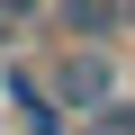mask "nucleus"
Here are the masks:
<instances>
[{
    "label": "nucleus",
    "mask_w": 135,
    "mask_h": 135,
    "mask_svg": "<svg viewBox=\"0 0 135 135\" xmlns=\"http://www.w3.org/2000/svg\"><path fill=\"white\" fill-rule=\"evenodd\" d=\"M90 117H99L90 135H135V99H108V108H90Z\"/></svg>",
    "instance_id": "4"
},
{
    "label": "nucleus",
    "mask_w": 135,
    "mask_h": 135,
    "mask_svg": "<svg viewBox=\"0 0 135 135\" xmlns=\"http://www.w3.org/2000/svg\"><path fill=\"white\" fill-rule=\"evenodd\" d=\"M45 18V0H0V36H9V27H36Z\"/></svg>",
    "instance_id": "5"
},
{
    "label": "nucleus",
    "mask_w": 135,
    "mask_h": 135,
    "mask_svg": "<svg viewBox=\"0 0 135 135\" xmlns=\"http://www.w3.org/2000/svg\"><path fill=\"white\" fill-rule=\"evenodd\" d=\"M54 99H63V117H90V108H108L117 99V54H99V45H72L54 63V81H45Z\"/></svg>",
    "instance_id": "1"
},
{
    "label": "nucleus",
    "mask_w": 135,
    "mask_h": 135,
    "mask_svg": "<svg viewBox=\"0 0 135 135\" xmlns=\"http://www.w3.org/2000/svg\"><path fill=\"white\" fill-rule=\"evenodd\" d=\"M45 18H54L63 36H81V45H108V36L126 27V9H117V0H45Z\"/></svg>",
    "instance_id": "3"
},
{
    "label": "nucleus",
    "mask_w": 135,
    "mask_h": 135,
    "mask_svg": "<svg viewBox=\"0 0 135 135\" xmlns=\"http://www.w3.org/2000/svg\"><path fill=\"white\" fill-rule=\"evenodd\" d=\"M0 90H9V108H18V126H27V135H72L63 99L36 81V63H9V72H0Z\"/></svg>",
    "instance_id": "2"
}]
</instances>
